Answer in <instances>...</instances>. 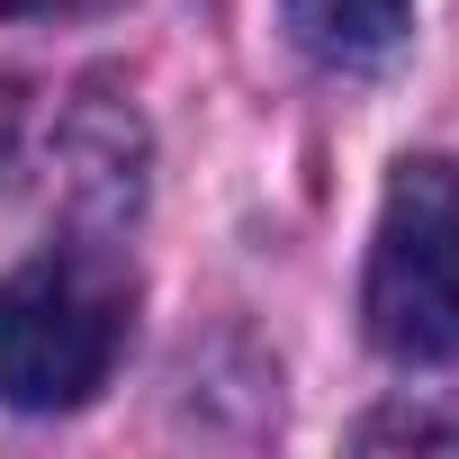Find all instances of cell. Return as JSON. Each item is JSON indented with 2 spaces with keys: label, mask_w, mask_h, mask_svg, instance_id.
Returning a JSON list of instances; mask_svg holds the SVG:
<instances>
[{
  "label": "cell",
  "mask_w": 459,
  "mask_h": 459,
  "mask_svg": "<svg viewBox=\"0 0 459 459\" xmlns=\"http://www.w3.org/2000/svg\"><path fill=\"white\" fill-rule=\"evenodd\" d=\"M126 342V280L117 262L64 244L0 280V405L73 414L108 387Z\"/></svg>",
  "instance_id": "cell-1"
},
{
  "label": "cell",
  "mask_w": 459,
  "mask_h": 459,
  "mask_svg": "<svg viewBox=\"0 0 459 459\" xmlns=\"http://www.w3.org/2000/svg\"><path fill=\"white\" fill-rule=\"evenodd\" d=\"M360 316L387 360H459V162H396L369 235Z\"/></svg>",
  "instance_id": "cell-2"
},
{
  "label": "cell",
  "mask_w": 459,
  "mask_h": 459,
  "mask_svg": "<svg viewBox=\"0 0 459 459\" xmlns=\"http://www.w3.org/2000/svg\"><path fill=\"white\" fill-rule=\"evenodd\" d=\"M414 19V0H289V28L316 64H378Z\"/></svg>",
  "instance_id": "cell-3"
},
{
  "label": "cell",
  "mask_w": 459,
  "mask_h": 459,
  "mask_svg": "<svg viewBox=\"0 0 459 459\" xmlns=\"http://www.w3.org/2000/svg\"><path fill=\"white\" fill-rule=\"evenodd\" d=\"M360 441L369 450H387V441H405V450H459V414H369L360 423Z\"/></svg>",
  "instance_id": "cell-4"
},
{
  "label": "cell",
  "mask_w": 459,
  "mask_h": 459,
  "mask_svg": "<svg viewBox=\"0 0 459 459\" xmlns=\"http://www.w3.org/2000/svg\"><path fill=\"white\" fill-rule=\"evenodd\" d=\"M73 10H100V0H0V19H73Z\"/></svg>",
  "instance_id": "cell-5"
}]
</instances>
